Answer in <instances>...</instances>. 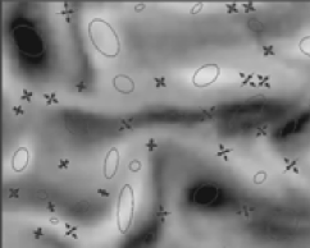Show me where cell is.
<instances>
[{
    "label": "cell",
    "mask_w": 310,
    "mask_h": 248,
    "mask_svg": "<svg viewBox=\"0 0 310 248\" xmlns=\"http://www.w3.org/2000/svg\"><path fill=\"white\" fill-rule=\"evenodd\" d=\"M92 46L105 58H115L120 51V41L117 31L110 23L101 18H94L87 27Z\"/></svg>",
    "instance_id": "obj_1"
},
{
    "label": "cell",
    "mask_w": 310,
    "mask_h": 248,
    "mask_svg": "<svg viewBox=\"0 0 310 248\" xmlns=\"http://www.w3.org/2000/svg\"><path fill=\"white\" fill-rule=\"evenodd\" d=\"M117 226L122 234H127L131 229L135 216V193L131 184H124L120 189L117 201Z\"/></svg>",
    "instance_id": "obj_2"
},
{
    "label": "cell",
    "mask_w": 310,
    "mask_h": 248,
    "mask_svg": "<svg viewBox=\"0 0 310 248\" xmlns=\"http://www.w3.org/2000/svg\"><path fill=\"white\" fill-rule=\"evenodd\" d=\"M219 74H221V69L215 64H205V65L200 67L199 69L193 73L192 82L196 87H206L210 86L218 79Z\"/></svg>",
    "instance_id": "obj_3"
},
{
    "label": "cell",
    "mask_w": 310,
    "mask_h": 248,
    "mask_svg": "<svg viewBox=\"0 0 310 248\" xmlns=\"http://www.w3.org/2000/svg\"><path fill=\"white\" fill-rule=\"evenodd\" d=\"M119 168V151L117 147H111L106 152L104 165H103V174L106 179H111L118 173Z\"/></svg>",
    "instance_id": "obj_4"
},
{
    "label": "cell",
    "mask_w": 310,
    "mask_h": 248,
    "mask_svg": "<svg viewBox=\"0 0 310 248\" xmlns=\"http://www.w3.org/2000/svg\"><path fill=\"white\" fill-rule=\"evenodd\" d=\"M28 161H30V152L27 147H19L13 153L10 166L16 173H22L28 166Z\"/></svg>",
    "instance_id": "obj_5"
},
{
    "label": "cell",
    "mask_w": 310,
    "mask_h": 248,
    "mask_svg": "<svg viewBox=\"0 0 310 248\" xmlns=\"http://www.w3.org/2000/svg\"><path fill=\"white\" fill-rule=\"evenodd\" d=\"M113 84H114V88L118 92L124 93V95L126 93H131L135 90V82L128 76H124V74H119L117 77H114Z\"/></svg>",
    "instance_id": "obj_6"
},
{
    "label": "cell",
    "mask_w": 310,
    "mask_h": 248,
    "mask_svg": "<svg viewBox=\"0 0 310 248\" xmlns=\"http://www.w3.org/2000/svg\"><path fill=\"white\" fill-rule=\"evenodd\" d=\"M300 50L303 51L304 54H306L308 56H310V36L305 37L300 41Z\"/></svg>",
    "instance_id": "obj_7"
},
{
    "label": "cell",
    "mask_w": 310,
    "mask_h": 248,
    "mask_svg": "<svg viewBox=\"0 0 310 248\" xmlns=\"http://www.w3.org/2000/svg\"><path fill=\"white\" fill-rule=\"evenodd\" d=\"M55 96H57L55 93H45V95H44V100L46 101V104H48V105L57 104V102H58V99H57Z\"/></svg>",
    "instance_id": "obj_8"
},
{
    "label": "cell",
    "mask_w": 310,
    "mask_h": 248,
    "mask_svg": "<svg viewBox=\"0 0 310 248\" xmlns=\"http://www.w3.org/2000/svg\"><path fill=\"white\" fill-rule=\"evenodd\" d=\"M130 170H131V172H133V173L141 170V162L139 160H132L131 164H130Z\"/></svg>",
    "instance_id": "obj_9"
},
{
    "label": "cell",
    "mask_w": 310,
    "mask_h": 248,
    "mask_svg": "<svg viewBox=\"0 0 310 248\" xmlns=\"http://www.w3.org/2000/svg\"><path fill=\"white\" fill-rule=\"evenodd\" d=\"M22 99L26 100V101H31V100H32V92L24 88L23 91H22Z\"/></svg>",
    "instance_id": "obj_10"
},
{
    "label": "cell",
    "mask_w": 310,
    "mask_h": 248,
    "mask_svg": "<svg viewBox=\"0 0 310 248\" xmlns=\"http://www.w3.org/2000/svg\"><path fill=\"white\" fill-rule=\"evenodd\" d=\"M13 113H14L17 117H21V115L24 114V110L21 108V106H14V108H13Z\"/></svg>",
    "instance_id": "obj_11"
},
{
    "label": "cell",
    "mask_w": 310,
    "mask_h": 248,
    "mask_svg": "<svg viewBox=\"0 0 310 248\" xmlns=\"http://www.w3.org/2000/svg\"><path fill=\"white\" fill-rule=\"evenodd\" d=\"M68 165H69V161L63 159V160H60V161H59L58 168H59V169H67V168H68Z\"/></svg>",
    "instance_id": "obj_12"
},
{
    "label": "cell",
    "mask_w": 310,
    "mask_h": 248,
    "mask_svg": "<svg viewBox=\"0 0 310 248\" xmlns=\"http://www.w3.org/2000/svg\"><path fill=\"white\" fill-rule=\"evenodd\" d=\"M155 83H156V86H159V87H164V86H165V81L163 79V78L155 79Z\"/></svg>",
    "instance_id": "obj_13"
},
{
    "label": "cell",
    "mask_w": 310,
    "mask_h": 248,
    "mask_svg": "<svg viewBox=\"0 0 310 248\" xmlns=\"http://www.w3.org/2000/svg\"><path fill=\"white\" fill-rule=\"evenodd\" d=\"M146 146L149 147V150H150V151H153V150H154V147H155V141H154V139H149V142L146 143Z\"/></svg>",
    "instance_id": "obj_14"
},
{
    "label": "cell",
    "mask_w": 310,
    "mask_h": 248,
    "mask_svg": "<svg viewBox=\"0 0 310 248\" xmlns=\"http://www.w3.org/2000/svg\"><path fill=\"white\" fill-rule=\"evenodd\" d=\"M97 193L100 194V196H103V197H108V196H109V193H108L106 191H104V189H101V188H100V189H97Z\"/></svg>",
    "instance_id": "obj_15"
},
{
    "label": "cell",
    "mask_w": 310,
    "mask_h": 248,
    "mask_svg": "<svg viewBox=\"0 0 310 248\" xmlns=\"http://www.w3.org/2000/svg\"><path fill=\"white\" fill-rule=\"evenodd\" d=\"M76 88L78 90V91H83V90L86 88V86L85 84H78V86H76Z\"/></svg>",
    "instance_id": "obj_16"
},
{
    "label": "cell",
    "mask_w": 310,
    "mask_h": 248,
    "mask_svg": "<svg viewBox=\"0 0 310 248\" xmlns=\"http://www.w3.org/2000/svg\"><path fill=\"white\" fill-rule=\"evenodd\" d=\"M142 8H145V5H144V4H140V5H139V7H136L135 9H136V10H141Z\"/></svg>",
    "instance_id": "obj_17"
}]
</instances>
